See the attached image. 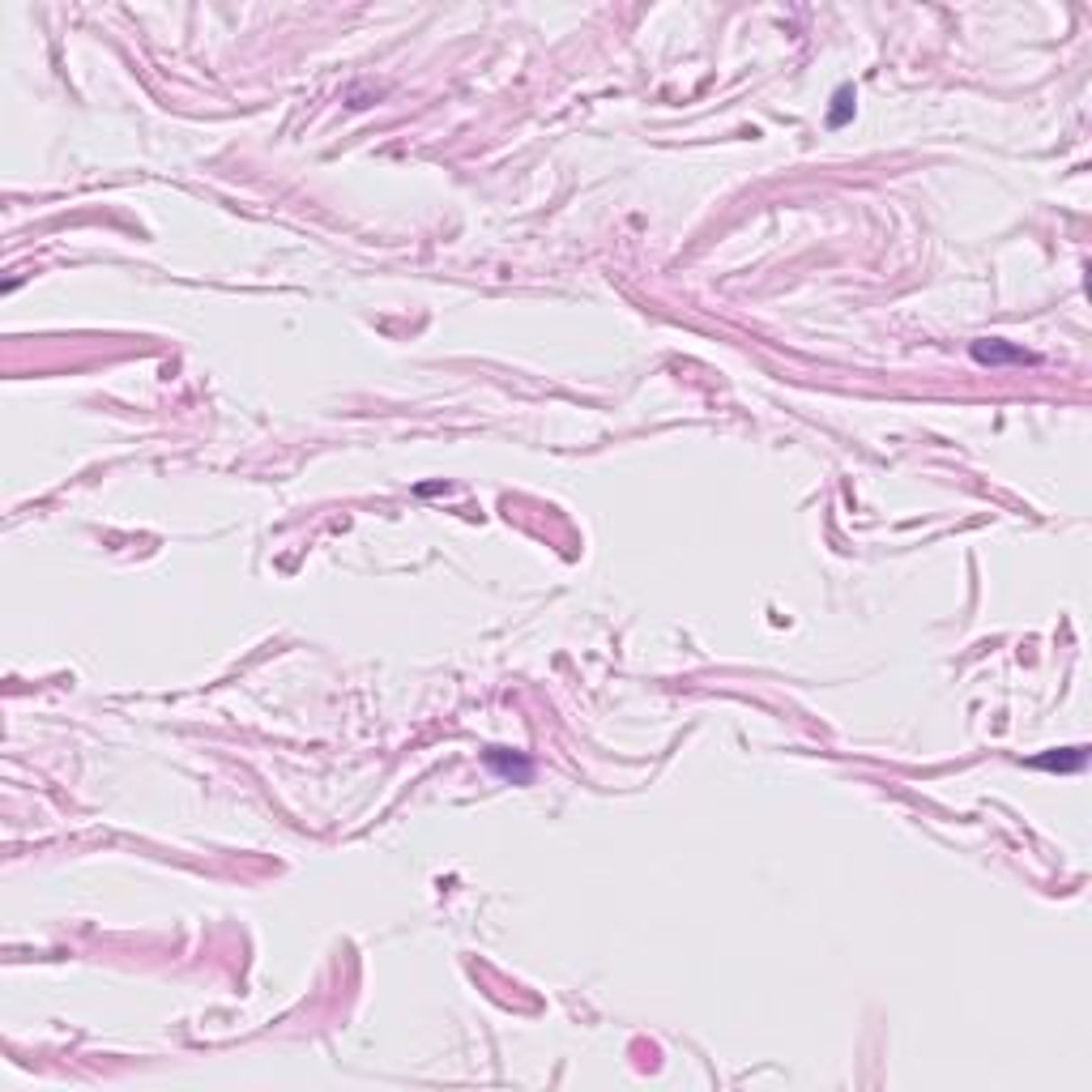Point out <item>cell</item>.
I'll list each match as a JSON object with an SVG mask.
<instances>
[{
    "label": "cell",
    "mask_w": 1092,
    "mask_h": 1092,
    "mask_svg": "<svg viewBox=\"0 0 1092 1092\" xmlns=\"http://www.w3.org/2000/svg\"><path fill=\"white\" fill-rule=\"evenodd\" d=\"M836 103H841V107L832 112V124H845V115H849V90H841V95H836Z\"/></svg>",
    "instance_id": "277c9868"
},
{
    "label": "cell",
    "mask_w": 1092,
    "mask_h": 1092,
    "mask_svg": "<svg viewBox=\"0 0 1092 1092\" xmlns=\"http://www.w3.org/2000/svg\"><path fill=\"white\" fill-rule=\"evenodd\" d=\"M487 764L495 768V772H504L508 781H529V760H525V755H517V751L508 755V751L491 747L487 751Z\"/></svg>",
    "instance_id": "3957f363"
},
{
    "label": "cell",
    "mask_w": 1092,
    "mask_h": 1092,
    "mask_svg": "<svg viewBox=\"0 0 1092 1092\" xmlns=\"http://www.w3.org/2000/svg\"><path fill=\"white\" fill-rule=\"evenodd\" d=\"M973 359L995 367V363H1028V355L1020 346H1007V342H973Z\"/></svg>",
    "instance_id": "7a4b0ae2"
},
{
    "label": "cell",
    "mask_w": 1092,
    "mask_h": 1092,
    "mask_svg": "<svg viewBox=\"0 0 1092 1092\" xmlns=\"http://www.w3.org/2000/svg\"><path fill=\"white\" fill-rule=\"evenodd\" d=\"M1084 760H1088V751L1084 747H1062V751H1050V755H1037V760H1028V764L1045 768V772H1079Z\"/></svg>",
    "instance_id": "6da1fadb"
}]
</instances>
